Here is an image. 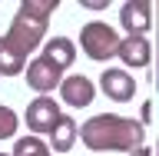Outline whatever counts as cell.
<instances>
[{"label":"cell","mask_w":159,"mask_h":156,"mask_svg":"<svg viewBox=\"0 0 159 156\" xmlns=\"http://www.w3.org/2000/svg\"><path fill=\"white\" fill-rule=\"evenodd\" d=\"M57 0H23L13 13L10 30L0 37V77H17L27 67V57L40 47Z\"/></svg>","instance_id":"6da1fadb"},{"label":"cell","mask_w":159,"mask_h":156,"mask_svg":"<svg viewBox=\"0 0 159 156\" xmlns=\"http://www.w3.org/2000/svg\"><path fill=\"white\" fill-rule=\"evenodd\" d=\"M80 136L86 143L89 149H119V153H136L143 146V136H146V130L143 123L129 116H116V113H99V116L86 120L83 130H80Z\"/></svg>","instance_id":"7a4b0ae2"},{"label":"cell","mask_w":159,"mask_h":156,"mask_svg":"<svg viewBox=\"0 0 159 156\" xmlns=\"http://www.w3.org/2000/svg\"><path fill=\"white\" fill-rule=\"evenodd\" d=\"M80 47H83V53H86L89 60H109L119 53V37L116 30L109 27V23H103V20H93V23H86V27L80 30Z\"/></svg>","instance_id":"3957f363"},{"label":"cell","mask_w":159,"mask_h":156,"mask_svg":"<svg viewBox=\"0 0 159 156\" xmlns=\"http://www.w3.org/2000/svg\"><path fill=\"white\" fill-rule=\"evenodd\" d=\"M60 116H63V113H60V106L50 97H37L27 106V126L33 130V133H53Z\"/></svg>","instance_id":"277c9868"},{"label":"cell","mask_w":159,"mask_h":156,"mask_svg":"<svg viewBox=\"0 0 159 156\" xmlns=\"http://www.w3.org/2000/svg\"><path fill=\"white\" fill-rule=\"evenodd\" d=\"M119 23H123V30H126L129 37H143V33L152 27V3H146V0H129V3H123Z\"/></svg>","instance_id":"5b68a950"},{"label":"cell","mask_w":159,"mask_h":156,"mask_svg":"<svg viewBox=\"0 0 159 156\" xmlns=\"http://www.w3.org/2000/svg\"><path fill=\"white\" fill-rule=\"evenodd\" d=\"M99 87H103V93H106L109 100H116V103H129V100H133V93H136V83H133V77H129L126 70H119V67L103 70Z\"/></svg>","instance_id":"8992f818"},{"label":"cell","mask_w":159,"mask_h":156,"mask_svg":"<svg viewBox=\"0 0 159 156\" xmlns=\"http://www.w3.org/2000/svg\"><path fill=\"white\" fill-rule=\"evenodd\" d=\"M27 83H30V90H37V93H50L57 83H63V70L50 67L43 57H37L33 63H27Z\"/></svg>","instance_id":"52a82bcc"},{"label":"cell","mask_w":159,"mask_h":156,"mask_svg":"<svg viewBox=\"0 0 159 156\" xmlns=\"http://www.w3.org/2000/svg\"><path fill=\"white\" fill-rule=\"evenodd\" d=\"M60 93H63V103L66 106H89L93 97H96L89 77H66L60 83Z\"/></svg>","instance_id":"ba28073f"},{"label":"cell","mask_w":159,"mask_h":156,"mask_svg":"<svg viewBox=\"0 0 159 156\" xmlns=\"http://www.w3.org/2000/svg\"><path fill=\"white\" fill-rule=\"evenodd\" d=\"M40 57L47 60L50 67L66 70L70 63H73V57H76V47H73V40H70V37H53V40H47V47H43Z\"/></svg>","instance_id":"9c48e42d"},{"label":"cell","mask_w":159,"mask_h":156,"mask_svg":"<svg viewBox=\"0 0 159 156\" xmlns=\"http://www.w3.org/2000/svg\"><path fill=\"white\" fill-rule=\"evenodd\" d=\"M126 67H146L149 57H152V50H149V40L146 37H126L119 40V53H116Z\"/></svg>","instance_id":"30bf717a"},{"label":"cell","mask_w":159,"mask_h":156,"mask_svg":"<svg viewBox=\"0 0 159 156\" xmlns=\"http://www.w3.org/2000/svg\"><path fill=\"white\" fill-rule=\"evenodd\" d=\"M76 123L70 116H60V123H57V130L50 133V139H53V149H60V153H66V149H73V139H76Z\"/></svg>","instance_id":"8fae6325"},{"label":"cell","mask_w":159,"mask_h":156,"mask_svg":"<svg viewBox=\"0 0 159 156\" xmlns=\"http://www.w3.org/2000/svg\"><path fill=\"white\" fill-rule=\"evenodd\" d=\"M10 156H53V153H50V146L40 136H20L13 143V153Z\"/></svg>","instance_id":"7c38bea8"},{"label":"cell","mask_w":159,"mask_h":156,"mask_svg":"<svg viewBox=\"0 0 159 156\" xmlns=\"http://www.w3.org/2000/svg\"><path fill=\"white\" fill-rule=\"evenodd\" d=\"M17 126H20L17 113H13L10 106H0V139H10L13 133H17Z\"/></svg>","instance_id":"4fadbf2b"},{"label":"cell","mask_w":159,"mask_h":156,"mask_svg":"<svg viewBox=\"0 0 159 156\" xmlns=\"http://www.w3.org/2000/svg\"><path fill=\"white\" fill-rule=\"evenodd\" d=\"M129 156H152V149H146V146H139L136 153H129Z\"/></svg>","instance_id":"5bb4252c"},{"label":"cell","mask_w":159,"mask_h":156,"mask_svg":"<svg viewBox=\"0 0 159 156\" xmlns=\"http://www.w3.org/2000/svg\"><path fill=\"white\" fill-rule=\"evenodd\" d=\"M156 87H159V73H156Z\"/></svg>","instance_id":"9a60e30c"},{"label":"cell","mask_w":159,"mask_h":156,"mask_svg":"<svg viewBox=\"0 0 159 156\" xmlns=\"http://www.w3.org/2000/svg\"><path fill=\"white\" fill-rule=\"evenodd\" d=\"M0 156H7V153H0Z\"/></svg>","instance_id":"2e32d148"}]
</instances>
